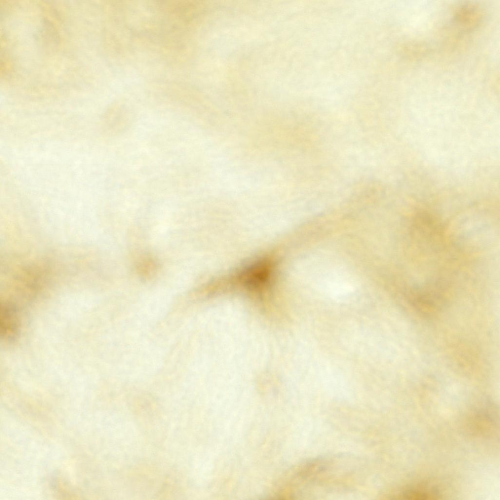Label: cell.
Wrapping results in <instances>:
<instances>
[{"instance_id": "cell-2", "label": "cell", "mask_w": 500, "mask_h": 500, "mask_svg": "<svg viewBox=\"0 0 500 500\" xmlns=\"http://www.w3.org/2000/svg\"><path fill=\"white\" fill-rule=\"evenodd\" d=\"M406 296L411 307L424 317L437 315L447 302L444 291L441 287L434 285L413 288L408 290Z\"/></svg>"}, {"instance_id": "cell-3", "label": "cell", "mask_w": 500, "mask_h": 500, "mask_svg": "<svg viewBox=\"0 0 500 500\" xmlns=\"http://www.w3.org/2000/svg\"><path fill=\"white\" fill-rule=\"evenodd\" d=\"M18 310L10 303L1 304L0 325L1 338L7 342H14L18 337L21 322Z\"/></svg>"}, {"instance_id": "cell-5", "label": "cell", "mask_w": 500, "mask_h": 500, "mask_svg": "<svg viewBox=\"0 0 500 500\" xmlns=\"http://www.w3.org/2000/svg\"><path fill=\"white\" fill-rule=\"evenodd\" d=\"M140 263L139 269L141 273L146 276L150 275V273L153 274L155 268V264L154 261L149 259H144Z\"/></svg>"}, {"instance_id": "cell-4", "label": "cell", "mask_w": 500, "mask_h": 500, "mask_svg": "<svg viewBox=\"0 0 500 500\" xmlns=\"http://www.w3.org/2000/svg\"><path fill=\"white\" fill-rule=\"evenodd\" d=\"M269 270L267 263L258 262L246 269L241 274V278L246 286L257 288L267 280Z\"/></svg>"}, {"instance_id": "cell-1", "label": "cell", "mask_w": 500, "mask_h": 500, "mask_svg": "<svg viewBox=\"0 0 500 500\" xmlns=\"http://www.w3.org/2000/svg\"><path fill=\"white\" fill-rule=\"evenodd\" d=\"M308 265V279L313 289L333 298H342L357 289L359 282L344 263L325 253H313Z\"/></svg>"}]
</instances>
